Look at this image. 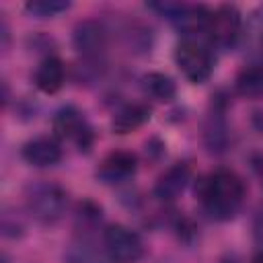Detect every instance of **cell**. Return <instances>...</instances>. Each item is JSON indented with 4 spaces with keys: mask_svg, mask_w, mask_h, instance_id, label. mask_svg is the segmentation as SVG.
Wrapping results in <instances>:
<instances>
[{
    "mask_svg": "<svg viewBox=\"0 0 263 263\" xmlns=\"http://www.w3.org/2000/svg\"><path fill=\"white\" fill-rule=\"evenodd\" d=\"M197 195L203 210L214 220H228L238 212L245 199V183L236 173L220 168L199 183Z\"/></svg>",
    "mask_w": 263,
    "mask_h": 263,
    "instance_id": "1",
    "label": "cell"
},
{
    "mask_svg": "<svg viewBox=\"0 0 263 263\" xmlns=\"http://www.w3.org/2000/svg\"><path fill=\"white\" fill-rule=\"evenodd\" d=\"M68 205L66 191L55 183H35L27 189V210L41 224L58 222Z\"/></svg>",
    "mask_w": 263,
    "mask_h": 263,
    "instance_id": "2",
    "label": "cell"
},
{
    "mask_svg": "<svg viewBox=\"0 0 263 263\" xmlns=\"http://www.w3.org/2000/svg\"><path fill=\"white\" fill-rule=\"evenodd\" d=\"M103 242L113 263H138L144 255V245L140 236L121 224L107 226L103 232Z\"/></svg>",
    "mask_w": 263,
    "mask_h": 263,
    "instance_id": "3",
    "label": "cell"
},
{
    "mask_svg": "<svg viewBox=\"0 0 263 263\" xmlns=\"http://www.w3.org/2000/svg\"><path fill=\"white\" fill-rule=\"evenodd\" d=\"M175 62L179 66V70L183 72V76L187 80H191L193 84H201L210 78L212 74V55L210 51L199 45L193 39H185L177 45L175 51Z\"/></svg>",
    "mask_w": 263,
    "mask_h": 263,
    "instance_id": "4",
    "label": "cell"
},
{
    "mask_svg": "<svg viewBox=\"0 0 263 263\" xmlns=\"http://www.w3.org/2000/svg\"><path fill=\"white\" fill-rule=\"evenodd\" d=\"M240 29H242L240 10L232 4H224L212 12L205 35L210 37L212 43H216L220 47H228L238 39Z\"/></svg>",
    "mask_w": 263,
    "mask_h": 263,
    "instance_id": "5",
    "label": "cell"
},
{
    "mask_svg": "<svg viewBox=\"0 0 263 263\" xmlns=\"http://www.w3.org/2000/svg\"><path fill=\"white\" fill-rule=\"evenodd\" d=\"M53 132L58 138H72L80 150L88 152L92 146V129L86 125L82 113L76 107H62L53 115Z\"/></svg>",
    "mask_w": 263,
    "mask_h": 263,
    "instance_id": "6",
    "label": "cell"
},
{
    "mask_svg": "<svg viewBox=\"0 0 263 263\" xmlns=\"http://www.w3.org/2000/svg\"><path fill=\"white\" fill-rule=\"evenodd\" d=\"M74 47L84 55V58H99L105 47H107V31L99 21L86 18L80 21L74 27V35H72Z\"/></svg>",
    "mask_w": 263,
    "mask_h": 263,
    "instance_id": "7",
    "label": "cell"
},
{
    "mask_svg": "<svg viewBox=\"0 0 263 263\" xmlns=\"http://www.w3.org/2000/svg\"><path fill=\"white\" fill-rule=\"evenodd\" d=\"M138 168V158L134 152L127 150H115L107 154L97 171V177L103 183H121L129 179Z\"/></svg>",
    "mask_w": 263,
    "mask_h": 263,
    "instance_id": "8",
    "label": "cell"
},
{
    "mask_svg": "<svg viewBox=\"0 0 263 263\" xmlns=\"http://www.w3.org/2000/svg\"><path fill=\"white\" fill-rule=\"evenodd\" d=\"M23 158L33 166H53L62 160V148L60 142L51 136H39L29 140L23 146Z\"/></svg>",
    "mask_w": 263,
    "mask_h": 263,
    "instance_id": "9",
    "label": "cell"
},
{
    "mask_svg": "<svg viewBox=\"0 0 263 263\" xmlns=\"http://www.w3.org/2000/svg\"><path fill=\"white\" fill-rule=\"evenodd\" d=\"M187 183H189V166L185 162H177L164 175H160L154 187V195L162 201H173L175 197H179V193H183Z\"/></svg>",
    "mask_w": 263,
    "mask_h": 263,
    "instance_id": "10",
    "label": "cell"
},
{
    "mask_svg": "<svg viewBox=\"0 0 263 263\" xmlns=\"http://www.w3.org/2000/svg\"><path fill=\"white\" fill-rule=\"evenodd\" d=\"M64 74H66V72H64L62 60L49 55V58H45V60L37 66V70H35V84H37V88H39L41 92L53 95V92H58V90L62 88V84H64Z\"/></svg>",
    "mask_w": 263,
    "mask_h": 263,
    "instance_id": "11",
    "label": "cell"
},
{
    "mask_svg": "<svg viewBox=\"0 0 263 263\" xmlns=\"http://www.w3.org/2000/svg\"><path fill=\"white\" fill-rule=\"evenodd\" d=\"M148 119H150V107L142 105V103H132L115 113L111 125L117 134H129V132H136L138 127H142Z\"/></svg>",
    "mask_w": 263,
    "mask_h": 263,
    "instance_id": "12",
    "label": "cell"
},
{
    "mask_svg": "<svg viewBox=\"0 0 263 263\" xmlns=\"http://www.w3.org/2000/svg\"><path fill=\"white\" fill-rule=\"evenodd\" d=\"M210 16H212V12L205 6H189V4H185V8L175 18V23L187 35H195V33L199 35V33H208Z\"/></svg>",
    "mask_w": 263,
    "mask_h": 263,
    "instance_id": "13",
    "label": "cell"
},
{
    "mask_svg": "<svg viewBox=\"0 0 263 263\" xmlns=\"http://www.w3.org/2000/svg\"><path fill=\"white\" fill-rule=\"evenodd\" d=\"M234 86L240 97H247V99L263 97V64L242 68L234 80Z\"/></svg>",
    "mask_w": 263,
    "mask_h": 263,
    "instance_id": "14",
    "label": "cell"
},
{
    "mask_svg": "<svg viewBox=\"0 0 263 263\" xmlns=\"http://www.w3.org/2000/svg\"><path fill=\"white\" fill-rule=\"evenodd\" d=\"M144 88L158 101H171L177 92V86L171 76L162 72H150L144 76Z\"/></svg>",
    "mask_w": 263,
    "mask_h": 263,
    "instance_id": "15",
    "label": "cell"
},
{
    "mask_svg": "<svg viewBox=\"0 0 263 263\" xmlns=\"http://www.w3.org/2000/svg\"><path fill=\"white\" fill-rule=\"evenodd\" d=\"M68 8H70V2H64V0H35L25 4V10L37 18H51Z\"/></svg>",
    "mask_w": 263,
    "mask_h": 263,
    "instance_id": "16",
    "label": "cell"
},
{
    "mask_svg": "<svg viewBox=\"0 0 263 263\" xmlns=\"http://www.w3.org/2000/svg\"><path fill=\"white\" fill-rule=\"evenodd\" d=\"M205 142H208L210 150H214V152H220L226 146V125L218 113H214L210 117V123L205 127Z\"/></svg>",
    "mask_w": 263,
    "mask_h": 263,
    "instance_id": "17",
    "label": "cell"
},
{
    "mask_svg": "<svg viewBox=\"0 0 263 263\" xmlns=\"http://www.w3.org/2000/svg\"><path fill=\"white\" fill-rule=\"evenodd\" d=\"M253 234L257 242H263V205L257 210L255 220H253Z\"/></svg>",
    "mask_w": 263,
    "mask_h": 263,
    "instance_id": "18",
    "label": "cell"
},
{
    "mask_svg": "<svg viewBox=\"0 0 263 263\" xmlns=\"http://www.w3.org/2000/svg\"><path fill=\"white\" fill-rule=\"evenodd\" d=\"M251 263H263V249L255 253V257H253V261H251Z\"/></svg>",
    "mask_w": 263,
    "mask_h": 263,
    "instance_id": "19",
    "label": "cell"
}]
</instances>
